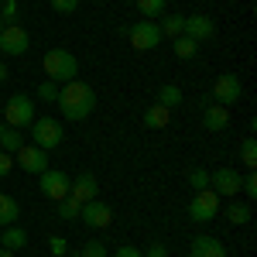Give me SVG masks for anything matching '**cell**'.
<instances>
[{"mask_svg": "<svg viewBox=\"0 0 257 257\" xmlns=\"http://www.w3.org/2000/svg\"><path fill=\"white\" fill-rule=\"evenodd\" d=\"M59 110L65 120H86L93 110H96V89L89 86V82L82 79H72V82H62L59 86Z\"/></svg>", "mask_w": 257, "mask_h": 257, "instance_id": "6da1fadb", "label": "cell"}, {"mask_svg": "<svg viewBox=\"0 0 257 257\" xmlns=\"http://www.w3.org/2000/svg\"><path fill=\"white\" fill-rule=\"evenodd\" d=\"M41 69H45V76L52 82H72L79 76V59L69 52V48H48L45 52V59H41Z\"/></svg>", "mask_w": 257, "mask_h": 257, "instance_id": "7a4b0ae2", "label": "cell"}, {"mask_svg": "<svg viewBox=\"0 0 257 257\" xmlns=\"http://www.w3.org/2000/svg\"><path fill=\"white\" fill-rule=\"evenodd\" d=\"M4 123L14 127V131L31 127L35 123V99L24 96V93H14V96L7 99V106H4Z\"/></svg>", "mask_w": 257, "mask_h": 257, "instance_id": "3957f363", "label": "cell"}, {"mask_svg": "<svg viewBox=\"0 0 257 257\" xmlns=\"http://www.w3.org/2000/svg\"><path fill=\"white\" fill-rule=\"evenodd\" d=\"M123 38H131L134 52H151L161 41V28H158V21H138V24H131L123 31Z\"/></svg>", "mask_w": 257, "mask_h": 257, "instance_id": "277c9868", "label": "cell"}, {"mask_svg": "<svg viewBox=\"0 0 257 257\" xmlns=\"http://www.w3.org/2000/svg\"><path fill=\"white\" fill-rule=\"evenodd\" d=\"M62 138H65V131H62V123L55 117H35V123H31V141L38 144L41 151H52V148H59Z\"/></svg>", "mask_w": 257, "mask_h": 257, "instance_id": "5b68a950", "label": "cell"}, {"mask_svg": "<svg viewBox=\"0 0 257 257\" xmlns=\"http://www.w3.org/2000/svg\"><path fill=\"white\" fill-rule=\"evenodd\" d=\"M189 216H192V223H209V219H216L219 216V196L213 189H199L196 196H192V202H189Z\"/></svg>", "mask_w": 257, "mask_h": 257, "instance_id": "8992f818", "label": "cell"}, {"mask_svg": "<svg viewBox=\"0 0 257 257\" xmlns=\"http://www.w3.org/2000/svg\"><path fill=\"white\" fill-rule=\"evenodd\" d=\"M31 48V35L21 28V24H7L4 31H0V55H7V59H18Z\"/></svg>", "mask_w": 257, "mask_h": 257, "instance_id": "52a82bcc", "label": "cell"}, {"mask_svg": "<svg viewBox=\"0 0 257 257\" xmlns=\"http://www.w3.org/2000/svg\"><path fill=\"white\" fill-rule=\"evenodd\" d=\"M69 185H72V178L65 175V172H59V168H45V172H41V182H38L41 196L55 199V202L69 196Z\"/></svg>", "mask_w": 257, "mask_h": 257, "instance_id": "ba28073f", "label": "cell"}, {"mask_svg": "<svg viewBox=\"0 0 257 257\" xmlns=\"http://www.w3.org/2000/svg\"><path fill=\"white\" fill-rule=\"evenodd\" d=\"M79 219L89 226V230H103V226H110V223H113V209H110L103 199H93V202H82Z\"/></svg>", "mask_w": 257, "mask_h": 257, "instance_id": "9c48e42d", "label": "cell"}, {"mask_svg": "<svg viewBox=\"0 0 257 257\" xmlns=\"http://www.w3.org/2000/svg\"><path fill=\"white\" fill-rule=\"evenodd\" d=\"M240 96H243V82H240L233 72L216 76V82H213V99H216L219 106H230V103H237Z\"/></svg>", "mask_w": 257, "mask_h": 257, "instance_id": "30bf717a", "label": "cell"}, {"mask_svg": "<svg viewBox=\"0 0 257 257\" xmlns=\"http://www.w3.org/2000/svg\"><path fill=\"white\" fill-rule=\"evenodd\" d=\"M14 161L21 165V172H28V175H41L45 168H48V151H41L38 144H24Z\"/></svg>", "mask_w": 257, "mask_h": 257, "instance_id": "8fae6325", "label": "cell"}, {"mask_svg": "<svg viewBox=\"0 0 257 257\" xmlns=\"http://www.w3.org/2000/svg\"><path fill=\"white\" fill-rule=\"evenodd\" d=\"M240 172L237 168H216L213 175H209V189L216 192V196H230V199H237L240 192Z\"/></svg>", "mask_w": 257, "mask_h": 257, "instance_id": "7c38bea8", "label": "cell"}, {"mask_svg": "<svg viewBox=\"0 0 257 257\" xmlns=\"http://www.w3.org/2000/svg\"><path fill=\"white\" fill-rule=\"evenodd\" d=\"M69 196L76 199V202H93L99 199V182L93 172H82V175L72 178V185H69Z\"/></svg>", "mask_w": 257, "mask_h": 257, "instance_id": "4fadbf2b", "label": "cell"}, {"mask_svg": "<svg viewBox=\"0 0 257 257\" xmlns=\"http://www.w3.org/2000/svg\"><path fill=\"white\" fill-rule=\"evenodd\" d=\"M182 35H189L192 41H209L216 35V24L206 18V14H189L185 24H182Z\"/></svg>", "mask_w": 257, "mask_h": 257, "instance_id": "5bb4252c", "label": "cell"}, {"mask_svg": "<svg viewBox=\"0 0 257 257\" xmlns=\"http://www.w3.org/2000/svg\"><path fill=\"white\" fill-rule=\"evenodd\" d=\"M202 127H206V131H226V127H230V106L206 103V110H202Z\"/></svg>", "mask_w": 257, "mask_h": 257, "instance_id": "9a60e30c", "label": "cell"}, {"mask_svg": "<svg viewBox=\"0 0 257 257\" xmlns=\"http://www.w3.org/2000/svg\"><path fill=\"white\" fill-rule=\"evenodd\" d=\"M189 257H226V247H223L216 237H206V233H202V237L192 240Z\"/></svg>", "mask_w": 257, "mask_h": 257, "instance_id": "2e32d148", "label": "cell"}, {"mask_svg": "<svg viewBox=\"0 0 257 257\" xmlns=\"http://www.w3.org/2000/svg\"><path fill=\"white\" fill-rule=\"evenodd\" d=\"M24 243H28V233L21 230L18 223L14 226H4V233H0V247L4 250H14L18 254V250H24Z\"/></svg>", "mask_w": 257, "mask_h": 257, "instance_id": "e0dca14e", "label": "cell"}, {"mask_svg": "<svg viewBox=\"0 0 257 257\" xmlns=\"http://www.w3.org/2000/svg\"><path fill=\"white\" fill-rule=\"evenodd\" d=\"M168 120H172V110H165L161 103H151V106L144 110V127H148V131H161V127H168Z\"/></svg>", "mask_w": 257, "mask_h": 257, "instance_id": "ac0fdd59", "label": "cell"}, {"mask_svg": "<svg viewBox=\"0 0 257 257\" xmlns=\"http://www.w3.org/2000/svg\"><path fill=\"white\" fill-rule=\"evenodd\" d=\"M172 48H175V59L189 62L199 55V41H192L189 35H178V38H172Z\"/></svg>", "mask_w": 257, "mask_h": 257, "instance_id": "d6986e66", "label": "cell"}, {"mask_svg": "<svg viewBox=\"0 0 257 257\" xmlns=\"http://www.w3.org/2000/svg\"><path fill=\"white\" fill-rule=\"evenodd\" d=\"M18 213H21L18 199L0 192V226H14V223H18Z\"/></svg>", "mask_w": 257, "mask_h": 257, "instance_id": "ffe728a7", "label": "cell"}, {"mask_svg": "<svg viewBox=\"0 0 257 257\" xmlns=\"http://www.w3.org/2000/svg\"><path fill=\"white\" fill-rule=\"evenodd\" d=\"M21 148H24V138H21V131H14V127H7V123H4V131H0V151H7V155H18Z\"/></svg>", "mask_w": 257, "mask_h": 257, "instance_id": "44dd1931", "label": "cell"}, {"mask_svg": "<svg viewBox=\"0 0 257 257\" xmlns=\"http://www.w3.org/2000/svg\"><path fill=\"white\" fill-rule=\"evenodd\" d=\"M250 216H254V209H250V202H230L226 206V219L233 223V226H243V223H250Z\"/></svg>", "mask_w": 257, "mask_h": 257, "instance_id": "7402d4cb", "label": "cell"}, {"mask_svg": "<svg viewBox=\"0 0 257 257\" xmlns=\"http://www.w3.org/2000/svg\"><path fill=\"white\" fill-rule=\"evenodd\" d=\"M182 24H185L182 14H161V18H158L161 38H178V35H182Z\"/></svg>", "mask_w": 257, "mask_h": 257, "instance_id": "603a6c76", "label": "cell"}, {"mask_svg": "<svg viewBox=\"0 0 257 257\" xmlns=\"http://www.w3.org/2000/svg\"><path fill=\"white\" fill-rule=\"evenodd\" d=\"M155 103H161L165 110H175L178 103H182V89L172 86V82H165V86L158 89V96H155Z\"/></svg>", "mask_w": 257, "mask_h": 257, "instance_id": "cb8c5ba5", "label": "cell"}, {"mask_svg": "<svg viewBox=\"0 0 257 257\" xmlns=\"http://www.w3.org/2000/svg\"><path fill=\"white\" fill-rule=\"evenodd\" d=\"M79 213H82V202H76L72 196L59 199V219H65V223H76V219H79Z\"/></svg>", "mask_w": 257, "mask_h": 257, "instance_id": "d4e9b609", "label": "cell"}, {"mask_svg": "<svg viewBox=\"0 0 257 257\" xmlns=\"http://www.w3.org/2000/svg\"><path fill=\"white\" fill-rule=\"evenodd\" d=\"M165 0H138V11L144 14V21H158L161 14H165Z\"/></svg>", "mask_w": 257, "mask_h": 257, "instance_id": "484cf974", "label": "cell"}, {"mask_svg": "<svg viewBox=\"0 0 257 257\" xmlns=\"http://www.w3.org/2000/svg\"><path fill=\"white\" fill-rule=\"evenodd\" d=\"M240 161L247 165V172L257 168V141L254 138H243V144H240Z\"/></svg>", "mask_w": 257, "mask_h": 257, "instance_id": "4316f807", "label": "cell"}, {"mask_svg": "<svg viewBox=\"0 0 257 257\" xmlns=\"http://www.w3.org/2000/svg\"><path fill=\"white\" fill-rule=\"evenodd\" d=\"M18 18H21L18 0H4V4H0V21H4V24H18Z\"/></svg>", "mask_w": 257, "mask_h": 257, "instance_id": "83f0119b", "label": "cell"}, {"mask_svg": "<svg viewBox=\"0 0 257 257\" xmlns=\"http://www.w3.org/2000/svg\"><path fill=\"white\" fill-rule=\"evenodd\" d=\"M38 99H41V103H55V99H59V82L45 79L38 86Z\"/></svg>", "mask_w": 257, "mask_h": 257, "instance_id": "f1b7e54d", "label": "cell"}, {"mask_svg": "<svg viewBox=\"0 0 257 257\" xmlns=\"http://www.w3.org/2000/svg\"><path fill=\"white\" fill-rule=\"evenodd\" d=\"M189 185H192V189H209V172H206V168H192V172H189Z\"/></svg>", "mask_w": 257, "mask_h": 257, "instance_id": "f546056e", "label": "cell"}, {"mask_svg": "<svg viewBox=\"0 0 257 257\" xmlns=\"http://www.w3.org/2000/svg\"><path fill=\"white\" fill-rule=\"evenodd\" d=\"M240 192H243L247 199L257 196V172H247V175L240 178Z\"/></svg>", "mask_w": 257, "mask_h": 257, "instance_id": "4dcf8cb0", "label": "cell"}, {"mask_svg": "<svg viewBox=\"0 0 257 257\" xmlns=\"http://www.w3.org/2000/svg\"><path fill=\"white\" fill-rule=\"evenodd\" d=\"M48 4L55 14H76V7H79V0H48Z\"/></svg>", "mask_w": 257, "mask_h": 257, "instance_id": "1f68e13d", "label": "cell"}, {"mask_svg": "<svg viewBox=\"0 0 257 257\" xmlns=\"http://www.w3.org/2000/svg\"><path fill=\"white\" fill-rule=\"evenodd\" d=\"M79 254H82V257H106V247H103V240H89Z\"/></svg>", "mask_w": 257, "mask_h": 257, "instance_id": "d6a6232c", "label": "cell"}, {"mask_svg": "<svg viewBox=\"0 0 257 257\" xmlns=\"http://www.w3.org/2000/svg\"><path fill=\"white\" fill-rule=\"evenodd\" d=\"M48 250H52L55 257H65L69 254V240L65 237H48Z\"/></svg>", "mask_w": 257, "mask_h": 257, "instance_id": "836d02e7", "label": "cell"}, {"mask_svg": "<svg viewBox=\"0 0 257 257\" xmlns=\"http://www.w3.org/2000/svg\"><path fill=\"white\" fill-rule=\"evenodd\" d=\"M141 257H168V247L155 240V243H151V247H148V250H144V254H141Z\"/></svg>", "mask_w": 257, "mask_h": 257, "instance_id": "e575fe53", "label": "cell"}, {"mask_svg": "<svg viewBox=\"0 0 257 257\" xmlns=\"http://www.w3.org/2000/svg\"><path fill=\"white\" fill-rule=\"evenodd\" d=\"M11 168H14V155L0 151V178H4V175H11Z\"/></svg>", "mask_w": 257, "mask_h": 257, "instance_id": "d590c367", "label": "cell"}, {"mask_svg": "<svg viewBox=\"0 0 257 257\" xmlns=\"http://www.w3.org/2000/svg\"><path fill=\"white\" fill-rule=\"evenodd\" d=\"M113 257H141V250H138V247H120Z\"/></svg>", "mask_w": 257, "mask_h": 257, "instance_id": "8d00e7d4", "label": "cell"}, {"mask_svg": "<svg viewBox=\"0 0 257 257\" xmlns=\"http://www.w3.org/2000/svg\"><path fill=\"white\" fill-rule=\"evenodd\" d=\"M7 76H11L7 72V62H0V82H7Z\"/></svg>", "mask_w": 257, "mask_h": 257, "instance_id": "74e56055", "label": "cell"}, {"mask_svg": "<svg viewBox=\"0 0 257 257\" xmlns=\"http://www.w3.org/2000/svg\"><path fill=\"white\" fill-rule=\"evenodd\" d=\"M0 257H14V250H4V247H0Z\"/></svg>", "mask_w": 257, "mask_h": 257, "instance_id": "f35d334b", "label": "cell"}, {"mask_svg": "<svg viewBox=\"0 0 257 257\" xmlns=\"http://www.w3.org/2000/svg\"><path fill=\"white\" fill-rule=\"evenodd\" d=\"M65 257H82V254H79V250H69V254H65Z\"/></svg>", "mask_w": 257, "mask_h": 257, "instance_id": "ab89813d", "label": "cell"}, {"mask_svg": "<svg viewBox=\"0 0 257 257\" xmlns=\"http://www.w3.org/2000/svg\"><path fill=\"white\" fill-rule=\"evenodd\" d=\"M4 28H7V24H4V21H0V31H4Z\"/></svg>", "mask_w": 257, "mask_h": 257, "instance_id": "60d3db41", "label": "cell"}, {"mask_svg": "<svg viewBox=\"0 0 257 257\" xmlns=\"http://www.w3.org/2000/svg\"><path fill=\"white\" fill-rule=\"evenodd\" d=\"M0 131H4V123H0Z\"/></svg>", "mask_w": 257, "mask_h": 257, "instance_id": "b9f144b4", "label": "cell"}]
</instances>
